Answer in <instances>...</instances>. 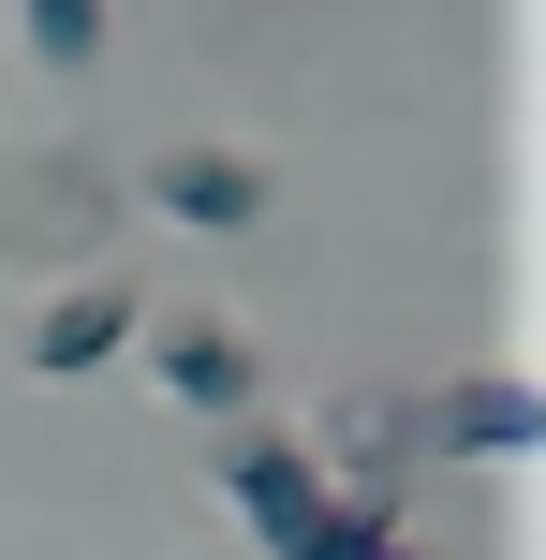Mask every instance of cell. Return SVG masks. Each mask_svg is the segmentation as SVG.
<instances>
[{"label": "cell", "instance_id": "1", "mask_svg": "<svg viewBox=\"0 0 546 560\" xmlns=\"http://www.w3.org/2000/svg\"><path fill=\"white\" fill-rule=\"evenodd\" d=\"M222 502L252 516L266 560H429V546H399V516H370L355 487H325V457L281 443V428H252V413L222 428Z\"/></svg>", "mask_w": 546, "mask_h": 560}, {"label": "cell", "instance_id": "2", "mask_svg": "<svg viewBox=\"0 0 546 560\" xmlns=\"http://www.w3.org/2000/svg\"><path fill=\"white\" fill-rule=\"evenodd\" d=\"M133 354L163 369V398H177V413H207V428H236V413L266 398L252 339H236V325H207V310H148V325H133Z\"/></svg>", "mask_w": 546, "mask_h": 560}, {"label": "cell", "instance_id": "3", "mask_svg": "<svg viewBox=\"0 0 546 560\" xmlns=\"http://www.w3.org/2000/svg\"><path fill=\"white\" fill-rule=\"evenodd\" d=\"M148 207H163L177 236H252L266 222V163L252 148H163V163H148Z\"/></svg>", "mask_w": 546, "mask_h": 560}, {"label": "cell", "instance_id": "4", "mask_svg": "<svg viewBox=\"0 0 546 560\" xmlns=\"http://www.w3.org/2000/svg\"><path fill=\"white\" fill-rule=\"evenodd\" d=\"M133 325H148V295H133V280H74V295H45V310H30V369H45V384H74V369H118V354H133Z\"/></svg>", "mask_w": 546, "mask_h": 560}, {"label": "cell", "instance_id": "5", "mask_svg": "<svg viewBox=\"0 0 546 560\" xmlns=\"http://www.w3.org/2000/svg\"><path fill=\"white\" fill-rule=\"evenodd\" d=\"M429 443H443V457H532V443H546V398H532V369H473V384L429 413Z\"/></svg>", "mask_w": 546, "mask_h": 560}, {"label": "cell", "instance_id": "6", "mask_svg": "<svg viewBox=\"0 0 546 560\" xmlns=\"http://www.w3.org/2000/svg\"><path fill=\"white\" fill-rule=\"evenodd\" d=\"M15 30H30V59H45V74H74V59L104 45V0H15Z\"/></svg>", "mask_w": 546, "mask_h": 560}]
</instances>
